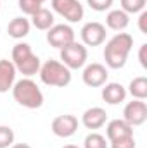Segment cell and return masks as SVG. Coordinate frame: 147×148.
I'll return each mask as SVG.
<instances>
[{
	"label": "cell",
	"mask_w": 147,
	"mask_h": 148,
	"mask_svg": "<svg viewBox=\"0 0 147 148\" xmlns=\"http://www.w3.org/2000/svg\"><path fill=\"white\" fill-rule=\"evenodd\" d=\"M7 33L9 36L16 38V40L24 38L30 33V21L26 17H14L7 26Z\"/></svg>",
	"instance_id": "obj_18"
},
{
	"label": "cell",
	"mask_w": 147,
	"mask_h": 148,
	"mask_svg": "<svg viewBox=\"0 0 147 148\" xmlns=\"http://www.w3.org/2000/svg\"><path fill=\"white\" fill-rule=\"evenodd\" d=\"M87 57H88L87 47H83L81 43L73 41L68 47L61 48V60H62V64L68 69H80V67H83L85 62H87Z\"/></svg>",
	"instance_id": "obj_5"
},
{
	"label": "cell",
	"mask_w": 147,
	"mask_h": 148,
	"mask_svg": "<svg viewBox=\"0 0 147 148\" xmlns=\"http://www.w3.org/2000/svg\"><path fill=\"white\" fill-rule=\"evenodd\" d=\"M111 148H135V138L133 134L132 136H125V138H119V140H114V141H109Z\"/></svg>",
	"instance_id": "obj_24"
},
{
	"label": "cell",
	"mask_w": 147,
	"mask_h": 148,
	"mask_svg": "<svg viewBox=\"0 0 147 148\" xmlns=\"http://www.w3.org/2000/svg\"><path fill=\"white\" fill-rule=\"evenodd\" d=\"M10 148H31L28 143H17V145H12Z\"/></svg>",
	"instance_id": "obj_28"
},
{
	"label": "cell",
	"mask_w": 147,
	"mask_h": 148,
	"mask_svg": "<svg viewBox=\"0 0 147 148\" xmlns=\"http://www.w3.org/2000/svg\"><path fill=\"white\" fill-rule=\"evenodd\" d=\"M106 134H107V140L114 141V140H119V138H125V136H132L133 134V127L125 122L123 119H114L111 121L106 127Z\"/></svg>",
	"instance_id": "obj_15"
},
{
	"label": "cell",
	"mask_w": 147,
	"mask_h": 148,
	"mask_svg": "<svg viewBox=\"0 0 147 148\" xmlns=\"http://www.w3.org/2000/svg\"><path fill=\"white\" fill-rule=\"evenodd\" d=\"M126 98V90L123 84L119 83H107L102 88V100L109 105H118L121 102H125Z\"/></svg>",
	"instance_id": "obj_14"
},
{
	"label": "cell",
	"mask_w": 147,
	"mask_h": 148,
	"mask_svg": "<svg viewBox=\"0 0 147 148\" xmlns=\"http://www.w3.org/2000/svg\"><path fill=\"white\" fill-rule=\"evenodd\" d=\"M112 2H114V0H87V3H88L94 10H97V12H104V10L111 9Z\"/></svg>",
	"instance_id": "obj_25"
},
{
	"label": "cell",
	"mask_w": 147,
	"mask_h": 148,
	"mask_svg": "<svg viewBox=\"0 0 147 148\" xmlns=\"http://www.w3.org/2000/svg\"><path fill=\"white\" fill-rule=\"evenodd\" d=\"M147 119V105L144 100H132L125 105V110H123V121L128 122L132 127L133 126H140L144 124Z\"/></svg>",
	"instance_id": "obj_8"
},
{
	"label": "cell",
	"mask_w": 147,
	"mask_h": 148,
	"mask_svg": "<svg viewBox=\"0 0 147 148\" xmlns=\"http://www.w3.org/2000/svg\"><path fill=\"white\" fill-rule=\"evenodd\" d=\"M107 121V114L102 107H92V109H87L81 115V122L87 129H99L106 124Z\"/></svg>",
	"instance_id": "obj_12"
},
{
	"label": "cell",
	"mask_w": 147,
	"mask_h": 148,
	"mask_svg": "<svg viewBox=\"0 0 147 148\" xmlns=\"http://www.w3.org/2000/svg\"><path fill=\"white\" fill-rule=\"evenodd\" d=\"M146 23H147V12L146 10H142V12H140V17H139V28H140V31H142L144 35H147Z\"/></svg>",
	"instance_id": "obj_27"
},
{
	"label": "cell",
	"mask_w": 147,
	"mask_h": 148,
	"mask_svg": "<svg viewBox=\"0 0 147 148\" xmlns=\"http://www.w3.org/2000/svg\"><path fill=\"white\" fill-rule=\"evenodd\" d=\"M81 40L85 45L88 47H99L104 43L106 40V26L97 23V21H92V23H87L83 28H81Z\"/></svg>",
	"instance_id": "obj_10"
},
{
	"label": "cell",
	"mask_w": 147,
	"mask_h": 148,
	"mask_svg": "<svg viewBox=\"0 0 147 148\" xmlns=\"http://www.w3.org/2000/svg\"><path fill=\"white\" fill-rule=\"evenodd\" d=\"M17 3H19V9H21L24 14H28V16H33L38 9L42 7V3L37 2V0H19Z\"/></svg>",
	"instance_id": "obj_23"
},
{
	"label": "cell",
	"mask_w": 147,
	"mask_h": 148,
	"mask_svg": "<svg viewBox=\"0 0 147 148\" xmlns=\"http://www.w3.org/2000/svg\"><path fill=\"white\" fill-rule=\"evenodd\" d=\"M83 148H107V141L102 134L90 133L83 141Z\"/></svg>",
	"instance_id": "obj_20"
},
{
	"label": "cell",
	"mask_w": 147,
	"mask_h": 148,
	"mask_svg": "<svg viewBox=\"0 0 147 148\" xmlns=\"http://www.w3.org/2000/svg\"><path fill=\"white\" fill-rule=\"evenodd\" d=\"M128 91L133 98L137 100H146L147 98V77L144 76H139L135 79L130 81V86H128Z\"/></svg>",
	"instance_id": "obj_19"
},
{
	"label": "cell",
	"mask_w": 147,
	"mask_h": 148,
	"mask_svg": "<svg viewBox=\"0 0 147 148\" xmlns=\"http://www.w3.org/2000/svg\"><path fill=\"white\" fill-rule=\"evenodd\" d=\"M107 76H109L107 69H106L102 64H99V62L88 64V66L83 69V74H81L83 83H85L87 86H90V88L104 86V84H106V81H107Z\"/></svg>",
	"instance_id": "obj_9"
},
{
	"label": "cell",
	"mask_w": 147,
	"mask_h": 148,
	"mask_svg": "<svg viewBox=\"0 0 147 148\" xmlns=\"http://www.w3.org/2000/svg\"><path fill=\"white\" fill-rule=\"evenodd\" d=\"M52 9L61 14L69 23H78L83 19V5L78 0H52Z\"/></svg>",
	"instance_id": "obj_6"
},
{
	"label": "cell",
	"mask_w": 147,
	"mask_h": 148,
	"mask_svg": "<svg viewBox=\"0 0 147 148\" xmlns=\"http://www.w3.org/2000/svg\"><path fill=\"white\" fill-rule=\"evenodd\" d=\"M47 41L54 48H64L69 43L74 41V31L69 24H54L49 33H47Z\"/></svg>",
	"instance_id": "obj_7"
},
{
	"label": "cell",
	"mask_w": 147,
	"mask_h": 148,
	"mask_svg": "<svg viewBox=\"0 0 147 148\" xmlns=\"http://www.w3.org/2000/svg\"><path fill=\"white\" fill-rule=\"evenodd\" d=\"M31 23L37 29H42V31H49L52 26H54V14L49 10V9H43L40 7L37 12L31 16Z\"/></svg>",
	"instance_id": "obj_17"
},
{
	"label": "cell",
	"mask_w": 147,
	"mask_h": 148,
	"mask_svg": "<svg viewBox=\"0 0 147 148\" xmlns=\"http://www.w3.org/2000/svg\"><path fill=\"white\" fill-rule=\"evenodd\" d=\"M40 79L47 86H57L64 88L71 83V69H68L59 60H47L43 66H40Z\"/></svg>",
	"instance_id": "obj_3"
},
{
	"label": "cell",
	"mask_w": 147,
	"mask_h": 148,
	"mask_svg": "<svg viewBox=\"0 0 147 148\" xmlns=\"http://www.w3.org/2000/svg\"><path fill=\"white\" fill-rule=\"evenodd\" d=\"M16 73L17 71L12 60H7V59L0 60V93H7L9 90H12L16 83Z\"/></svg>",
	"instance_id": "obj_13"
},
{
	"label": "cell",
	"mask_w": 147,
	"mask_h": 148,
	"mask_svg": "<svg viewBox=\"0 0 147 148\" xmlns=\"http://www.w3.org/2000/svg\"><path fill=\"white\" fill-rule=\"evenodd\" d=\"M37 2H40V3H43V2H45V0H37Z\"/></svg>",
	"instance_id": "obj_30"
},
{
	"label": "cell",
	"mask_w": 147,
	"mask_h": 148,
	"mask_svg": "<svg viewBox=\"0 0 147 148\" xmlns=\"http://www.w3.org/2000/svg\"><path fill=\"white\" fill-rule=\"evenodd\" d=\"M14 143V131L9 126H0V148H9Z\"/></svg>",
	"instance_id": "obj_22"
},
{
	"label": "cell",
	"mask_w": 147,
	"mask_h": 148,
	"mask_svg": "<svg viewBox=\"0 0 147 148\" xmlns=\"http://www.w3.org/2000/svg\"><path fill=\"white\" fill-rule=\"evenodd\" d=\"M132 47H133L132 35H128V33H116L106 43V48H104L106 64L109 66L111 69L125 67L126 59H128V55L132 52Z\"/></svg>",
	"instance_id": "obj_1"
},
{
	"label": "cell",
	"mask_w": 147,
	"mask_h": 148,
	"mask_svg": "<svg viewBox=\"0 0 147 148\" xmlns=\"http://www.w3.org/2000/svg\"><path fill=\"white\" fill-rule=\"evenodd\" d=\"M146 7V0H121V10L126 14H137L142 12Z\"/></svg>",
	"instance_id": "obj_21"
},
{
	"label": "cell",
	"mask_w": 147,
	"mask_h": 148,
	"mask_svg": "<svg viewBox=\"0 0 147 148\" xmlns=\"http://www.w3.org/2000/svg\"><path fill=\"white\" fill-rule=\"evenodd\" d=\"M106 24H107V28L114 29V31H123L130 24V16L121 9H114L106 16Z\"/></svg>",
	"instance_id": "obj_16"
},
{
	"label": "cell",
	"mask_w": 147,
	"mask_h": 148,
	"mask_svg": "<svg viewBox=\"0 0 147 148\" xmlns=\"http://www.w3.org/2000/svg\"><path fill=\"white\" fill-rule=\"evenodd\" d=\"M78 129V119L71 114H64V115H57L52 121V133L59 138H69L73 136Z\"/></svg>",
	"instance_id": "obj_11"
},
{
	"label": "cell",
	"mask_w": 147,
	"mask_h": 148,
	"mask_svg": "<svg viewBox=\"0 0 147 148\" xmlns=\"http://www.w3.org/2000/svg\"><path fill=\"white\" fill-rule=\"evenodd\" d=\"M139 60H140V66L147 69V45L144 43L142 47H140V50H139Z\"/></svg>",
	"instance_id": "obj_26"
},
{
	"label": "cell",
	"mask_w": 147,
	"mask_h": 148,
	"mask_svg": "<svg viewBox=\"0 0 147 148\" xmlns=\"http://www.w3.org/2000/svg\"><path fill=\"white\" fill-rule=\"evenodd\" d=\"M12 64L16 71L24 76H33L40 71V59L31 52V47L28 43H17L12 48Z\"/></svg>",
	"instance_id": "obj_4"
},
{
	"label": "cell",
	"mask_w": 147,
	"mask_h": 148,
	"mask_svg": "<svg viewBox=\"0 0 147 148\" xmlns=\"http://www.w3.org/2000/svg\"><path fill=\"white\" fill-rule=\"evenodd\" d=\"M62 148H80V147H76V145H66V147H62Z\"/></svg>",
	"instance_id": "obj_29"
},
{
	"label": "cell",
	"mask_w": 147,
	"mask_h": 148,
	"mask_svg": "<svg viewBox=\"0 0 147 148\" xmlns=\"http://www.w3.org/2000/svg\"><path fill=\"white\" fill-rule=\"evenodd\" d=\"M12 97L19 105H23L26 109H38L43 105V93L38 88L37 83L30 77H24V79L14 83Z\"/></svg>",
	"instance_id": "obj_2"
}]
</instances>
